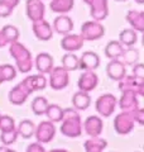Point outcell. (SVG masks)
Masks as SVG:
<instances>
[{
    "mask_svg": "<svg viewBox=\"0 0 144 152\" xmlns=\"http://www.w3.org/2000/svg\"><path fill=\"white\" fill-rule=\"evenodd\" d=\"M27 152H47V151L44 150V147L42 146V143L36 142V143H31L27 147Z\"/></svg>",
    "mask_w": 144,
    "mask_h": 152,
    "instance_id": "cell-38",
    "label": "cell"
},
{
    "mask_svg": "<svg viewBox=\"0 0 144 152\" xmlns=\"http://www.w3.org/2000/svg\"><path fill=\"white\" fill-rule=\"evenodd\" d=\"M135 124L133 117V112H123L116 115L114 121V128L119 134H128L130 133Z\"/></svg>",
    "mask_w": 144,
    "mask_h": 152,
    "instance_id": "cell-7",
    "label": "cell"
},
{
    "mask_svg": "<svg viewBox=\"0 0 144 152\" xmlns=\"http://www.w3.org/2000/svg\"><path fill=\"white\" fill-rule=\"evenodd\" d=\"M17 132H18V136H22L23 138H31V137H33V134H34V129H36V126L33 124V122L31 121H22L20 123H19L18 128H15Z\"/></svg>",
    "mask_w": 144,
    "mask_h": 152,
    "instance_id": "cell-29",
    "label": "cell"
},
{
    "mask_svg": "<svg viewBox=\"0 0 144 152\" xmlns=\"http://www.w3.org/2000/svg\"><path fill=\"white\" fill-rule=\"evenodd\" d=\"M70 83L68 71H66L62 66L52 69L49 71V85L53 90H62L65 89Z\"/></svg>",
    "mask_w": 144,
    "mask_h": 152,
    "instance_id": "cell-4",
    "label": "cell"
},
{
    "mask_svg": "<svg viewBox=\"0 0 144 152\" xmlns=\"http://www.w3.org/2000/svg\"><path fill=\"white\" fill-rule=\"evenodd\" d=\"M9 52L14 60H15V65L18 70L23 74H28L33 69V57L29 50L24 45L19 43V42H13L9 43Z\"/></svg>",
    "mask_w": 144,
    "mask_h": 152,
    "instance_id": "cell-2",
    "label": "cell"
},
{
    "mask_svg": "<svg viewBox=\"0 0 144 152\" xmlns=\"http://www.w3.org/2000/svg\"><path fill=\"white\" fill-rule=\"evenodd\" d=\"M17 76V70L13 65H0V84L5 81H12Z\"/></svg>",
    "mask_w": 144,
    "mask_h": 152,
    "instance_id": "cell-32",
    "label": "cell"
},
{
    "mask_svg": "<svg viewBox=\"0 0 144 152\" xmlns=\"http://www.w3.org/2000/svg\"><path fill=\"white\" fill-rule=\"evenodd\" d=\"M115 107H116V98L113 94H104L101 96H99V99L95 103L96 112L104 118L111 115L115 110Z\"/></svg>",
    "mask_w": 144,
    "mask_h": 152,
    "instance_id": "cell-3",
    "label": "cell"
},
{
    "mask_svg": "<svg viewBox=\"0 0 144 152\" xmlns=\"http://www.w3.org/2000/svg\"><path fill=\"white\" fill-rule=\"evenodd\" d=\"M106 74L111 80L119 81L120 79H123L127 75L125 65H124L119 58L111 60L106 66Z\"/></svg>",
    "mask_w": 144,
    "mask_h": 152,
    "instance_id": "cell-18",
    "label": "cell"
},
{
    "mask_svg": "<svg viewBox=\"0 0 144 152\" xmlns=\"http://www.w3.org/2000/svg\"><path fill=\"white\" fill-rule=\"evenodd\" d=\"M62 124H61V133L66 137H71V138H76L80 137L82 133V122L73 108H67L63 109V114H62Z\"/></svg>",
    "mask_w": 144,
    "mask_h": 152,
    "instance_id": "cell-1",
    "label": "cell"
},
{
    "mask_svg": "<svg viewBox=\"0 0 144 152\" xmlns=\"http://www.w3.org/2000/svg\"><path fill=\"white\" fill-rule=\"evenodd\" d=\"M97 84H99V77L94 71H85L80 76V79L77 81L79 89L81 91H86V93H90L92 90H95Z\"/></svg>",
    "mask_w": 144,
    "mask_h": 152,
    "instance_id": "cell-13",
    "label": "cell"
},
{
    "mask_svg": "<svg viewBox=\"0 0 144 152\" xmlns=\"http://www.w3.org/2000/svg\"><path fill=\"white\" fill-rule=\"evenodd\" d=\"M13 10H14V9H12L10 7H8V5H5V4L0 3V18H7V17H9L13 13Z\"/></svg>",
    "mask_w": 144,
    "mask_h": 152,
    "instance_id": "cell-39",
    "label": "cell"
},
{
    "mask_svg": "<svg viewBox=\"0 0 144 152\" xmlns=\"http://www.w3.org/2000/svg\"><path fill=\"white\" fill-rule=\"evenodd\" d=\"M0 31H1L4 38L7 39L8 45L18 41V38H19V31H18V28H17V27L8 24V26H4V27H3V29H0Z\"/></svg>",
    "mask_w": 144,
    "mask_h": 152,
    "instance_id": "cell-34",
    "label": "cell"
},
{
    "mask_svg": "<svg viewBox=\"0 0 144 152\" xmlns=\"http://www.w3.org/2000/svg\"><path fill=\"white\" fill-rule=\"evenodd\" d=\"M108 146V142L100 137H91L85 142L86 152H103Z\"/></svg>",
    "mask_w": 144,
    "mask_h": 152,
    "instance_id": "cell-26",
    "label": "cell"
},
{
    "mask_svg": "<svg viewBox=\"0 0 144 152\" xmlns=\"http://www.w3.org/2000/svg\"><path fill=\"white\" fill-rule=\"evenodd\" d=\"M100 57L92 51H86L79 58V69L84 71H94L99 67Z\"/></svg>",
    "mask_w": 144,
    "mask_h": 152,
    "instance_id": "cell-12",
    "label": "cell"
},
{
    "mask_svg": "<svg viewBox=\"0 0 144 152\" xmlns=\"http://www.w3.org/2000/svg\"><path fill=\"white\" fill-rule=\"evenodd\" d=\"M134 1H135L137 4H139V5H140V4H143V3H144V0H134Z\"/></svg>",
    "mask_w": 144,
    "mask_h": 152,
    "instance_id": "cell-44",
    "label": "cell"
},
{
    "mask_svg": "<svg viewBox=\"0 0 144 152\" xmlns=\"http://www.w3.org/2000/svg\"><path fill=\"white\" fill-rule=\"evenodd\" d=\"M120 57L123 58L121 62L125 66H133L138 64L139 61V51L137 48H133V47H124V51Z\"/></svg>",
    "mask_w": 144,
    "mask_h": 152,
    "instance_id": "cell-28",
    "label": "cell"
},
{
    "mask_svg": "<svg viewBox=\"0 0 144 152\" xmlns=\"http://www.w3.org/2000/svg\"><path fill=\"white\" fill-rule=\"evenodd\" d=\"M133 76L137 79H144V65L143 64H135L133 65Z\"/></svg>",
    "mask_w": 144,
    "mask_h": 152,
    "instance_id": "cell-37",
    "label": "cell"
},
{
    "mask_svg": "<svg viewBox=\"0 0 144 152\" xmlns=\"http://www.w3.org/2000/svg\"><path fill=\"white\" fill-rule=\"evenodd\" d=\"M62 67L66 71H76L79 69V57L73 52H68L62 57Z\"/></svg>",
    "mask_w": 144,
    "mask_h": 152,
    "instance_id": "cell-30",
    "label": "cell"
},
{
    "mask_svg": "<svg viewBox=\"0 0 144 152\" xmlns=\"http://www.w3.org/2000/svg\"><path fill=\"white\" fill-rule=\"evenodd\" d=\"M81 33L84 41H96L105 34V28L97 20H90L82 24Z\"/></svg>",
    "mask_w": 144,
    "mask_h": 152,
    "instance_id": "cell-6",
    "label": "cell"
},
{
    "mask_svg": "<svg viewBox=\"0 0 144 152\" xmlns=\"http://www.w3.org/2000/svg\"><path fill=\"white\" fill-rule=\"evenodd\" d=\"M15 129V122L9 115H0V131L8 132Z\"/></svg>",
    "mask_w": 144,
    "mask_h": 152,
    "instance_id": "cell-35",
    "label": "cell"
},
{
    "mask_svg": "<svg viewBox=\"0 0 144 152\" xmlns=\"http://www.w3.org/2000/svg\"><path fill=\"white\" fill-rule=\"evenodd\" d=\"M121 93L123 95L119 100V105L124 112H133L135 109L142 108V104L139 102V98H142V95L132 91V90H124Z\"/></svg>",
    "mask_w": 144,
    "mask_h": 152,
    "instance_id": "cell-8",
    "label": "cell"
},
{
    "mask_svg": "<svg viewBox=\"0 0 144 152\" xmlns=\"http://www.w3.org/2000/svg\"><path fill=\"white\" fill-rule=\"evenodd\" d=\"M47 107H48V100L43 96H37L32 102V110L36 115H43L47 110Z\"/></svg>",
    "mask_w": 144,
    "mask_h": 152,
    "instance_id": "cell-33",
    "label": "cell"
},
{
    "mask_svg": "<svg viewBox=\"0 0 144 152\" xmlns=\"http://www.w3.org/2000/svg\"><path fill=\"white\" fill-rule=\"evenodd\" d=\"M123 51H124V46L120 43L119 41H110V42H108L106 47H105L104 53L108 58L115 60V58H120Z\"/></svg>",
    "mask_w": 144,
    "mask_h": 152,
    "instance_id": "cell-24",
    "label": "cell"
},
{
    "mask_svg": "<svg viewBox=\"0 0 144 152\" xmlns=\"http://www.w3.org/2000/svg\"><path fill=\"white\" fill-rule=\"evenodd\" d=\"M127 22L132 26V29L135 32L144 31V12L132 9L127 13Z\"/></svg>",
    "mask_w": 144,
    "mask_h": 152,
    "instance_id": "cell-21",
    "label": "cell"
},
{
    "mask_svg": "<svg viewBox=\"0 0 144 152\" xmlns=\"http://www.w3.org/2000/svg\"><path fill=\"white\" fill-rule=\"evenodd\" d=\"M25 12H27L28 18L32 22H37V20L43 19V17H44L46 7L42 0H27Z\"/></svg>",
    "mask_w": 144,
    "mask_h": 152,
    "instance_id": "cell-11",
    "label": "cell"
},
{
    "mask_svg": "<svg viewBox=\"0 0 144 152\" xmlns=\"http://www.w3.org/2000/svg\"><path fill=\"white\" fill-rule=\"evenodd\" d=\"M0 3L5 4V5H8V7H10L12 9H14L19 4V0H0Z\"/></svg>",
    "mask_w": 144,
    "mask_h": 152,
    "instance_id": "cell-40",
    "label": "cell"
},
{
    "mask_svg": "<svg viewBox=\"0 0 144 152\" xmlns=\"http://www.w3.org/2000/svg\"><path fill=\"white\" fill-rule=\"evenodd\" d=\"M48 152H68V151H66V150H51Z\"/></svg>",
    "mask_w": 144,
    "mask_h": 152,
    "instance_id": "cell-43",
    "label": "cell"
},
{
    "mask_svg": "<svg viewBox=\"0 0 144 152\" xmlns=\"http://www.w3.org/2000/svg\"><path fill=\"white\" fill-rule=\"evenodd\" d=\"M116 1H125V0H116Z\"/></svg>",
    "mask_w": 144,
    "mask_h": 152,
    "instance_id": "cell-45",
    "label": "cell"
},
{
    "mask_svg": "<svg viewBox=\"0 0 144 152\" xmlns=\"http://www.w3.org/2000/svg\"><path fill=\"white\" fill-rule=\"evenodd\" d=\"M7 45H8V42H7L5 38H4L1 31H0V48H1V47H5Z\"/></svg>",
    "mask_w": 144,
    "mask_h": 152,
    "instance_id": "cell-41",
    "label": "cell"
},
{
    "mask_svg": "<svg viewBox=\"0 0 144 152\" xmlns=\"http://www.w3.org/2000/svg\"><path fill=\"white\" fill-rule=\"evenodd\" d=\"M0 152H17V151H13L12 148H9L8 146H1L0 147Z\"/></svg>",
    "mask_w": 144,
    "mask_h": 152,
    "instance_id": "cell-42",
    "label": "cell"
},
{
    "mask_svg": "<svg viewBox=\"0 0 144 152\" xmlns=\"http://www.w3.org/2000/svg\"><path fill=\"white\" fill-rule=\"evenodd\" d=\"M46 115L48 117V121L53 122V123H58L62 121V114H63V109L57 104H48L47 110H46Z\"/></svg>",
    "mask_w": 144,
    "mask_h": 152,
    "instance_id": "cell-31",
    "label": "cell"
},
{
    "mask_svg": "<svg viewBox=\"0 0 144 152\" xmlns=\"http://www.w3.org/2000/svg\"><path fill=\"white\" fill-rule=\"evenodd\" d=\"M119 42L124 47H133L138 42V33L134 29H124L119 34Z\"/></svg>",
    "mask_w": 144,
    "mask_h": 152,
    "instance_id": "cell-27",
    "label": "cell"
},
{
    "mask_svg": "<svg viewBox=\"0 0 144 152\" xmlns=\"http://www.w3.org/2000/svg\"><path fill=\"white\" fill-rule=\"evenodd\" d=\"M85 3L90 7L91 17L94 20H104L106 19L109 14V8H108V0H85Z\"/></svg>",
    "mask_w": 144,
    "mask_h": 152,
    "instance_id": "cell-9",
    "label": "cell"
},
{
    "mask_svg": "<svg viewBox=\"0 0 144 152\" xmlns=\"http://www.w3.org/2000/svg\"><path fill=\"white\" fill-rule=\"evenodd\" d=\"M90 104H91V98L89 93L86 91L79 90L72 96V105H73V109H76V110H86L90 107Z\"/></svg>",
    "mask_w": 144,
    "mask_h": 152,
    "instance_id": "cell-23",
    "label": "cell"
},
{
    "mask_svg": "<svg viewBox=\"0 0 144 152\" xmlns=\"http://www.w3.org/2000/svg\"><path fill=\"white\" fill-rule=\"evenodd\" d=\"M31 95V91L27 89L23 81H20L15 88H13L9 91V102L14 105H22V104L27 100V98Z\"/></svg>",
    "mask_w": 144,
    "mask_h": 152,
    "instance_id": "cell-14",
    "label": "cell"
},
{
    "mask_svg": "<svg viewBox=\"0 0 144 152\" xmlns=\"http://www.w3.org/2000/svg\"><path fill=\"white\" fill-rule=\"evenodd\" d=\"M32 29H33V32H34L36 37L39 41H49L52 38V36H53V29H52V26L48 22H46L44 19L33 22Z\"/></svg>",
    "mask_w": 144,
    "mask_h": 152,
    "instance_id": "cell-15",
    "label": "cell"
},
{
    "mask_svg": "<svg viewBox=\"0 0 144 152\" xmlns=\"http://www.w3.org/2000/svg\"><path fill=\"white\" fill-rule=\"evenodd\" d=\"M33 136L36 137L37 142H39V143H48V142H51L56 136L55 123L51 121L41 122L38 124V127H36L34 134Z\"/></svg>",
    "mask_w": 144,
    "mask_h": 152,
    "instance_id": "cell-5",
    "label": "cell"
},
{
    "mask_svg": "<svg viewBox=\"0 0 144 152\" xmlns=\"http://www.w3.org/2000/svg\"><path fill=\"white\" fill-rule=\"evenodd\" d=\"M17 138H18V132H17V129L8 131V132H1V137H0V140H1L4 146H10V145H13L14 142L17 141Z\"/></svg>",
    "mask_w": 144,
    "mask_h": 152,
    "instance_id": "cell-36",
    "label": "cell"
},
{
    "mask_svg": "<svg viewBox=\"0 0 144 152\" xmlns=\"http://www.w3.org/2000/svg\"><path fill=\"white\" fill-rule=\"evenodd\" d=\"M84 38L80 34H66L61 41V47L62 50H65L67 52H75L81 50V47L84 46Z\"/></svg>",
    "mask_w": 144,
    "mask_h": 152,
    "instance_id": "cell-17",
    "label": "cell"
},
{
    "mask_svg": "<svg viewBox=\"0 0 144 152\" xmlns=\"http://www.w3.org/2000/svg\"><path fill=\"white\" fill-rule=\"evenodd\" d=\"M36 69L39 74L42 75H46V74H49V71L53 69V58H52V56L49 53H47V52H41V53H38L37 57H36Z\"/></svg>",
    "mask_w": 144,
    "mask_h": 152,
    "instance_id": "cell-20",
    "label": "cell"
},
{
    "mask_svg": "<svg viewBox=\"0 0 144 152\" xmlns=\"http://www.w3.org/2000/svg\"><path fill=\"white\" fill-rule=\"evenodd\" d=\"M52 29L56 33H58V34L66 36L73 29V22H72V19L68 15H58L55 18Z\"/></svg>",
    "mask_w": 144,
    "mask_h": 152,
    "instance_id": "cell-19",
    "label": "cell"
},
{
    "mask_svg": "<svg viewBox=\"0 0 144 152\" xmlns=\"http://www.w3.org/2000/svg\"><path fill=\"white\" fill-rule=\"evenodd\" d=\"M85 133L89 137H99L103 132V119L96 115H90L84 122Z\"/></svg>",
    "mask_w": 144,
    "mask_h": 152,
    "instance_id": "cell-16",
    "label": "cell"
},
{
    "mask_svg": "<svg viewBox=\"0 0 144 152\" xmlns=\"http://www.w3.org/2000/svg\"><path fill=\"white\" fill-rule=\"evenodd\" d=\"M49 8L53 13L66 14L73 8V0H51Z\"/></svg>",
    "mask_w": 144,
    "mask_h": 152,
    "instance_id": "cell-25",
    "label": "cell"
},
{
    "mask_svg": "<svg viewBox=\"0 0 144 152\" xmlns=\"http://www.w3.org/2000/svg\"><path fill=\"white\" fill-rule=\"evenodd\" d=\"M119 89L120 91L124 90H132L135 91L139 95H144V81L142 79H137L134 76H128L125 75L123 79L119 80Z\"/></svg>",
    "mask_w": 144,
    "mask_h": 152,
    "instance_id": "cell-10",
    "label": "cell"
},
{
    "mask_svg": "<svg viewBox=\"0 0 144 152\" xmlns=\"http://www.w3.org/2000/svg\"><path fill=\"white\" fill-rule=\"evenodd\" d=\"M24 85L27 86V89L31 91V94L33 91H38V90H43L47 85V80L46 76H43L42 74L39 75H32V76H27L25 79L23 80Z\"/></svg>",
    "mask_w": 144,
    "mask_h": 152,
    "instance_id": "cell-22",
    "label": "cell"
},
{
    "mask_svg": "<svg viewBox=\"0 0 144 152\" xmlns=\"http://www.w3.org/2000/svg\"><path fill=\"white\" fill-rule=\"evenodd\" d=\"M0 115H1V114H0Z\"/></svg>",
    "mask_w": 144,
    "mask_h": 152,
    "instance_id": "cell-46",
    "label": "cell"
}]
</instances>
